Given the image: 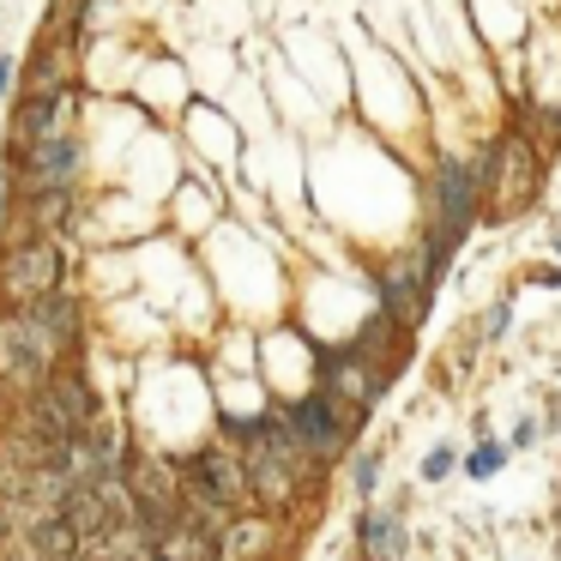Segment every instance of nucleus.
<instances>
[{
    "instance_id": "1",
    "label": "nucleus",
    "mask_w": 561,
    "mask_h": 561,
    "mask_svg": "<svg viewBox=\"0 0 561 561\" xmlns=\"http://www.w3.org/2000/svg\"><path fill=\"white\" fill-rule=\"evenodd\" d=\"M477 194H483V163H465V158H447L435 170V206H440V236H435V272L447 266V248L465 236V224H471V206Z\"/></svg>"
},
{
    "instance_id": "2",
    "label": "nucleus",
    "mask_w": 561,
    "mask_h": 561,
    "mask_svg": "<svg viewBox=\"0 0 561 561\" xmlns=\"http://www.w3.org/2000/svg\"><path fill=\"white\" fill-rule=\"evenodd\" d=\"M55 272H61V248L55 242H25L0 260V296L19 308H31L37 296L55 290Z\"/></svg>"
},
{
    "instance_id": "3",
    "label": "nucleus",
    "mask_w": 561,
    "mask_h": 561,
    "mask_svg": "<svg viewBox=\"0 0 561 561\" xmlns=\"http://www.w3.org/2000/svg\"><path fill=\"white\" fill-rule=\"evenodd\" d=\"M483 187L495 194V211H519V199L537 187V163L525 158L519 139H507L495 158H483Z\"/></svg>"
},
{
    "instance_id": "4",
    "label": "nucleus",
    "mask_w": 561,
    "mask_h": 561,
    "mask_svg": "<svg viewBox=\"0 0 561 561\" xmlns=\"http://www.w3.org/2000/svg\"><path fill=\"white\" fill-rule=\"evenodd\" d=\"M290 435L302 440V453H314V459H332V453H344V423L339 411L327 404V392L320 399H302L290 411Z\"/></svg>"
},
{
    "instance_id": "5",
    "label": "nucleus",
    "mask_w": 561,
    "mask_h": 561,
    "mask_svg": "<svg viewBox=\"0 0 561 561\" xmlns=\"http://www.w3.org/2000/svg\"><path fill=\"white\" fill-rule=\"evenodd\" d=\"M356 537H363V561H399L404 556V519L399 513L368 507L363 525H356Z\"/></svg>"
},
{
    "instance_id": "6",
    "label": "nucleus",
    "mask_w": 561,
    "mask_h": 561,
    "mask_svg": "<svg viewBox=\"0 0 561 561\" xmlns=\"http://www.w3.org/2000/svg\"><path fill=\"white\" fill-rule=\"evenodd\" d=\"M43 392L61 404V416L73 423V435H85V428L98 423V399H91V387L79 375H49V380H43Z\"/></svg>"
},
{
    "instance_id": "7",
    "label": "nucleus",
    "mask_w": 561,
    "mask_h": 561,
    "mask_svg": "<svg viewBox=\"0 0 561 561\" xmlns=\"http://www.w3.org/2000/svg\"><path fill=\"white\" fill-rule=\"evenodd\" d=\"M73 170H79V146H73L67 134L43 139V146H31V175H37V182H55V187H61Z\"/></svg>"
},
{
    "instance_id": "8",
    "label": "nucleus",
    "mask_w": 561,
    "mask_h": 561,
    "mask_svg": "<svg viewBox=\"0 0 561 561\" xmlns=\"http://www.w3.org/2000/svg\"><path fill=\"white\" fill-rule=\"evenodd\" d=\"M332 392H344L356 411H368V404H375V380L363 375V363H356V356H344V363L332 368Z\"/></svg>"
},
{
    "instance_id": "9",
    "label": "nucleus",
    "mask_w": 561,
    "mask_h": 561,
    "mask_svg": "<svg viewBox=\"0 0 561 561\" xmlns=\"http://www.w3.org/2000/svg\"><path fill=\"white\" fill-rule=\"evenodd\" d=\"M55 110L61 103H25V122H19V146H43L55 127Z\"/></svg>"
},
{
    "instance_id": "10",
    "label": "nucleus",
    "mask_w": 561,
    "mask_h": 561,
    "mask_svg": "<svg viewBox=\"0 0 561 561\" xmlns=\"http://www.w3.org/2000/svg\"><path fill=\"white\" fill-rule=\"evenodd\" d=\"M501 465H507V447H501V440H483V447L471 453V459H465V471L477 477V483H483V477H495Z\"/></svg>"
},
{
    "instance_id": "11",
    "label": "nucleus",
    "mask_w": 561,
    "mask_h": 561,
    "mask_svg": "<svg viewBox=\"0 0 561 561\" xmlns=\"http://www.w3.org/2000/svg\"><path fill=\"white\" fill-rule=\"evenodd\" d=\"M351 483H356V495H375V483H380V459H375V453H356V459H351Z\"/></svg>"
},
{
    "instance_id": "12",
    "label": "nucleus",
    "mask_w": 561,
    "mask_h": 561,
    "mask_svg": "<svg viewBox=\"0 0 561 561\" xmlns=\"http://www.w3.org/2000/svg\"><path fill=\"white\" fill-rule=\"evenodd\" d=\"M447 471H453V453H447V447H435V453L423 459V483H440Z\"/></svg>"
},
{
    "instance_id": "13",
    "label": "nucleus",
    "mask_w": 561,
    "mask_h": 561,
    "mask_svg": "<svg viewBox=\"0 0 561 561\" xmlns=\"http://www.w3.org/2000/svg\"><path fill=\"white\" fill-rule=\"evenodd\" d=\"M0 218H7V175H0Z\"/></svg>"
},
{
    "instance_id": "14",
    "label": "nucleus",
    "mask_w": 561,
    "mask_h": 561,
    "mask_svg": "<svg viewBox=\"0 0 561 561\" xmlns=\"http://www.w3.org/2000/svg\"><path fill=\"white\" fill-rule=\"evenodd\" d=\"M556 254H561V236H556Z\"/></svg>"
},
{
    "instance_id": "15",
    "label": "nucleus",
    "mask_w": 561,
    "mask_h": 561,
    "mask_svg": "<svg viewBox=\"0 0 561 561\" xmlns=\"http://www.w3.org/2000/svg\"><path fill=\"white\" fill-rule=\"evenodd\" d=\"M0 561H13V556H0Z\"/></svg>"
}]
</instances>
